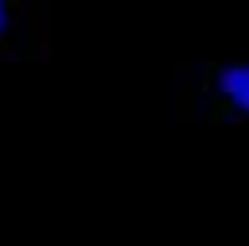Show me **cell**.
<instances>
[{
    "mask_svg": "<svg viewBox=\"0 0 249 246\" xmlns=\"http://www.w3.org/2000/svg\"><path fill=\"white\" fill-rule=\"evenodd\" d=\"M180 92L222 116L249 120V58H207L184 69Z\"/></svg>",
    "mask_w": 249,
    "mask_h": 246,
    "instance_id": "6da1fadb",
    "label": "cell"
},
{
    "mask_svg": "<svg viewBox=\"0 0 249 246\" xmlns=\"http://www.w3.org/2000/svg\"><path fill=\"white\" fill-rule=\"evenodd\" d=\"M50 39V0H0V54L42 50Z\"/></svg>",
    "mask_w": 249,
    "mask_h": 246,
    "instance_id": "7a4b0ae2",
    "label": "cell"
}]
</instances>
